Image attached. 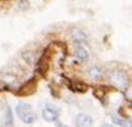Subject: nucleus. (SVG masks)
Wrapping results in <instances>:
<instances>
[{
	"mask_svg": "<svg viewBox=\"0 0 132 127\" xmlns=\"http://www.w3.org/2000/svg\"><path fill=\"white\" fill-rule=\"evenodd\" d=\"M16 111H17V114H18V116H20V119L24 123H33L36 119L35 113L33 111V109L30 108L29 104H26V103L17 104Z\"/></svg>",
	"mask_w": 132,
	"mask_h": 127,
	"instance_id": "1",
	"label": "nucleus"
},
{
	"mask_svg": "<svg viewBox=\"0 0 132 127\" xmlns=\"http://www.w3.org/2000/svg\"><path fill=\"white\" fill-rule=\"evenodd\" d=\"M109 79H110V81L115 86H118V87H120V88L127 87V85H128L127 75L124 72H121V70H113L109 74Z\"/></svg>",
	"mask_w": 132,
	"mask_h": 127,
	"instance_id": "2",
	"label": "nucleus"
},
{
	"mask_svg": "<svg viewBox=\"0 0 132 127\" xmlns=\"http://www.w3.org/2000/svg\"><path fill=\"white\" fill-rule=\"evenodd\" d=\"M58 116H60V111L55 105L47 103L45 105L44 110H43V117H44L46 121L48 122H53V121H57L58 120Z\"/></svg>",
	"mask_w": 132,
	"mask_h": 127,
	"instance_id": "3",
	"label": "nucleus"
},
{
	"mask_svg": "<svg viewBox=\"0 0 132 127\" xmlns=\"http://www.w3.org/2000/svg\"><path fill=\"white\" fill-rule=\"evenodd\" d=\"M92 117L87 114L81 113L75 117V125L76 127H92Z\"/></svg>",
	"mask_w": 132,
	"mask_h": 127,
	"instance_id": "4",
	"label": "nucleus"
},
{
	"mask_svg": "<svg viewBox=\"0 0 132 127\" xmlns=\"http://www.w3.org/2000/svg\"><path fill=\"white\" fill-rule=\"evenodd\" d=\"M73 40L75 45H82L87 41V38H86V34H85L82 30L80 29H74L73 30Z\"/></svg>",
	"mask_w": 132,
	"mask_h": 127,
	"instance_id": "5",
	"label": "nucleus"
},
{
	"mask_svg": "<svg viewBox=\"0 0 132 127\" xmlns=\"http://www.w3.org/2000/svg\"><path fill=\"white\" fill-rule=\"evenodd\" d=\"M75 56L79 61L85 62V61H87V58H88V52L86 51V48L82 47L81 45H76L75 46Z\"/></svg>",
	"mask_w": 132,
	"mask_h": 127,
	"instance_id": "6",
	"label": "nucleus"
},
{
	"mask_svg": "<svg viewBox=\"0 0 132 127\" xmlns=\"http://www.w3.org/2000/svg\"><path fill=\"white\" fill-rule=\"evenodd\" d=\"M88 76H90L92 80H98L101 76H102V70H101V68L91 67L90 70H88Z\"/></svg>",
	"mask_w": 132,
	"mask_h": 127,
	"instance_id": "7",
	"label": "nucleus"
},
{
	"mask_svg": "<svg viewBox=\"0 0 132 127\" xmlns=\"http://www.w3.org/2000/svg\"><path fill=\"white\" fill-rule=\"evenodd\" d=\"M113 121L120 127H132V122H130V121H127V120L121 119V117H119V116H114V117H113Z\"/></svg>",
	"mask_w": 132,
	"mask_h": 127,
	"instance_id": "8",
	"label": "nucleus"
},
{
	"mask_svg": "<svg viewBox=\"0 0 132 127\" xmlns=\"http://www.w3.org/2000/svg\"><path fill=\"white\" fill-rule=\"evenodd\" d=\"M102 127H113V126H112V125H108V123H107V125H103Z\"/></svg>",
	"mask_w": 132,
	"mask_h": 127,
	"instance_id": "9",
	"label": "nucleus"
}]
</instances>
